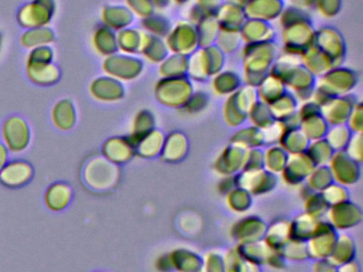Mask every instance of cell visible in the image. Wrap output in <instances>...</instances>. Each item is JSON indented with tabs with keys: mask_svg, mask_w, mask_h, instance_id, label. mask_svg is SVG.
Returning a JSON list of instances; mask_svg holds the SVG:
<instances>
[{
	"mask_svg": "<svg viewBox=\"0 0 363 272\" xmlns=\"http://www.w3.org/2000/svg\"><path fill=\"white\" fill-rule=\"evenodd\" d=\"M104 25L107 26L110 29L124 30L133 21V15L130 11L127 10L124 6H108L103 8L101 12Z\"/></svg>",
	"mask_w": 363,
	"mask_h": 272,
	"instance_id": "7c38bea8",
	"label": "cell"
},
{
	"mask_svg": "<svg viewBox=\"0 0 363 272\" xmlns=\"http://www.w3.org/2000/svg\"><path fill=\"white\" fill-rule=\"evenodd\" d=\"M1 135L4 144L11 153L23 152L30 144V128L22 117H9L4 123Z\"/></svg>",
	"mask_w": 363,
	"mask_h": 272,
	"instance_id": "3957f363",
	"label": "cell"
},
{
	"mask_svg": "<svg viewBox=\"0 0 363 272\" xmlns=\"http://www.w3.org/2000/svg\"><path fill=\"white\" fill-rule=\"evenodd\" d=\"M91 96L97 101L114 102L124 95L120 81L109 76H99L90 85Z\"/></svg>",
	"mask_w": 363,
	"mask_h": 272,
	"instance_id": "8992f818",
	"label": "cell"
},
{
	"mask_svg": "<svg viewBox=\"0 0 363 272\" xmlns=\"http://www.w3.org/2000/svg\"><path fill=\"white\" fill-rule=\"evenodd\" d=\"M72 198H73L72 187L65 182L52 183L44 193L46 208L52 212L65 210L71 203Z\"/></svg>",
	"mask_w": 363,
	"mask_h": 272,
	"instance_id": "52a82bcc",
	"label": "cell"
},
{
	"mask_svg": "<svg viewBox=\"0 0 363 272\" xmlns=\"http://www.w3.org/2000/svg\"><path fill=\"white\" fill-rule=\"evenodd\" d=\"M55 40V32L50 27L27 29L21 38V42L25 48L33 49L35 47L48 46Z\"/></svg>",
	"mask_w": 363,
	"mask_h": 272,
	"instance_id": "4fadbf2b",
	"label": "cell"
},
{
	"mask_svg": "<svg viewBox=\"0 0 363 272\" xmlns=\"http://www.w3.org/2000/svg\"><path fill=\"white\" fill-rule=\"evenodd\" d=\"M1 47H3V34L0 33V50H1Z\"/></svg>",
	"mask_w": 363,
	"mask_h": 272,
	"instance_id": "e0dca14e",
	"label": "cell"
},
{
	"mask_svg": "<svg viewBox=\"0 0 363 272\" xmlns=\"http://www.w3.org/2000/svg\"><path fill=\"white\" fill-rule=\"evenodd\" d=\"M52 120L61 131L73 129L77 121L75 106L69 99H62L55 104L52 110Z\"/></svg>",
	"mask_w": 363,
	"mask_h": 272,
	"instance_id": "30bf717a",
	"label": "cell"
},
{
	"mask_svg": "<svg viewBox=\"0 0 363 272\" xmlns=\"http://www.w3.org/2000/svg\"><path fill=\"white\" fill-rule=\"evenodd\" d=\"M92 42L96 52L105 55L106 57L114 55L118 50L116 34L114 33L113 30L104 23L97 26L93 34Z\"/></svg>",
	"mask_w": 363,
	"mask_h": 272,
	"instance_id": "8fae6325",
	"label": "cell"
},
{
	"mask_svg": "<svg viewBox=\"0 0 363 272\" xmlns=\"http://www.w3.org/2000/svg\"><path fill=\"white\" fill-rule=\"evenodd\" d=\"M35 170L29 162L12 159L0 171V183L8 188H21L33 180Z\"/></svg>",
	"mask_w": 363,
	"mask_h": 272,
	"instance_id": "277c9868",
	"label": "cell"
},
{
	"mask_svg": "<svg viewBox=\"0 0 363 272\" xmlns=\"http://www.w3.org/2000/svg\"><path fill=\"white\" fill-rule=\"evenodd\" d=\"M94 272H103V271H94Z\"/></svg>",
	"mask_w": 363,
	"mask_h": 272,
	"instance_id": "ac0fdd59",
	"label": "cell"
},
{
	"mask_svg": "<svg viewBox=\"0 0 363 272\" xmlns=\"http://www.w3.org/2000/svg\"><path fill=\"white\" fill-rule=\"evenodd\" d=\"M118 178V168L116 164L96 157L86 164L84 169V180L89 188L95 191H105L112 188Z\"/></svg>",
	"mask_w": 363,
	"mask_h": 272,
	"instance_id": "6da1fadb",
	"label": "cell"
},
{
	"mask_svg": "<svg viewBox=\"0 0 363 272\" xmlns=\"http://www.w3.org/2000/svg\"><path fill=\"white\" fill-rule=\"evenodd\" d=\"M56 12L55 0H31L18 12V23L25 29L48 27Z\"/></svg>",
	"mask_w": 363,
	"mask_h": 272,
	"instance_id": "7a4b0ae2",
	"label": "cell"
},
{
	"mask_svg": "<svg viewBox=\"0 0 363 272\" xmlns=\"http://www.w3.org/2000/svg\"><path fill=\"white\" fill-rule=\"evenodd\" d=\"M9 150L7 147L4 144V142H0V171L5 167L6 164L9 162Z\"/></svg>",
	"mask_w": 363,
	"mask_h": 272,
	"instance_id": "2e32d148",
	"label": "cell"
},
{
	"mask_svg": "<svg viewBox=\"0 0 363 272\" xmlns=\"http://www.w3.org/2000/svg\"><path fill=\"white\" fill-rule=\"evenodd\" d=\"M137 34V32L133 31V30H121L120 33L116 35L118 48L121 49L123 52H135V50H137L138 46H139Z\"/></svg>",
	"mask_w": 363,
	"mask_h": 272,
	"instance_id": "5bb4252c",
	"label": "cell"
},
{
	"mask_svg": "<svg viewBox=\"0 0 363 272\" xmlns=\"http://www.w3.org/2000/svg\"><path fill=\"white\" fill-rule=\"evenodd\" d=\"M133 144L130 140H125L123 137H112L106 140L103 146V155L106 159L112 164L125 163L133 155Z\"/></svg>",
	"mask_w": 363,
	"mask_h": 272,
	"instance_id": "ba28073f",
	"label": "cell"
},
{
	"mask_svg": "<svg viewBox=\"0 0 363 272\" xmlns=\"http://www.w3.org/2000/svg\"><path fill=\"white\" fill-rule=\"evenodd\" d=\"M52 60H54V50L50 45L35 47L29 51L28 57H27V65L52 63Z\"/></svg>",
	"mask_w": 363,
	"mask_h": 272,
	"instance_id": "9a60e30c",
	"label": "cell"
},
{
	"mask_svg": "<svg viewBox=\"0 0 363 272\" xmlns=\"http://www.w3.org/2000/svg\"><path fill=\"white\" fill-rule=\"evenodd\" d=\"M103 69L107 76L116 80H131L139 74L141 65L137 59L114 53L106 57Z\"/></svg>",
	"mask_w": 363,
	"mask_h": 272,
	"instance_id": "5b68a950",
	"label": "cell"
},
{
	"mask_svg": "<svg viewBox=\"0 0 363 272\" xmlns=\"http://www.w3.org/2000/svg\"><path fill=\"white\" fill-rule=\"evenodd\" d=\"M27 76L40 86H52L60 80V70L55 64H30L27 65Z\"/></svg>",
	"mask_w": 363,
	"mask_h": 272,
	"instance_id": "9c48e42d",
	"label": "cell"
}]
</instances>
